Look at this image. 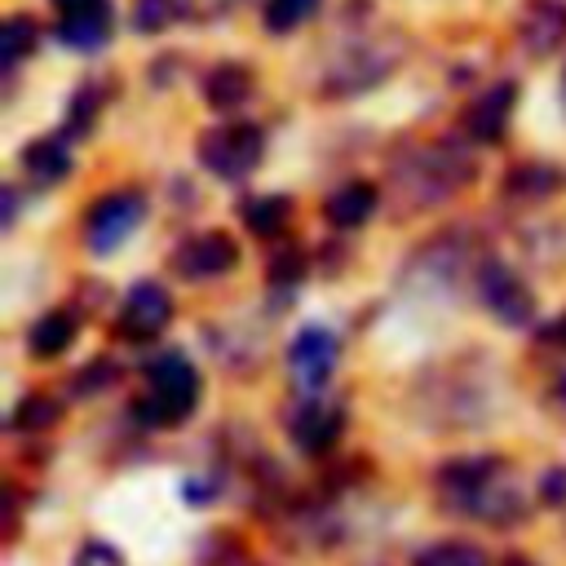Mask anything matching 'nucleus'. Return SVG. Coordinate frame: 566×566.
Masks as SVG:
<instances>
[{
	"label": "nucleus",
	"instance_id": "2eb2a0df",
	"mask_svg": "<svg viewBox=\"0 0 566 566\" xmlns=\"http://www.w3.org/2000/svg\"><path fill=\"white\" fill-rule=\"evenodd\" d=\"M22 168L40 181V186H53V181H62L66 172H71V150L62 146V142H31L27 150H22Z\"/></svg>",
	"mask_w": 566,
	"mask_h": 566
},
{
	"label": "nucleus",
	"instance_id": "4be33fe9",
	"mask_svg": "<svg viewBox=\"0 0 566 566\" xmlns=\"http://www.w3.org/2000/svg\"><path fill=\"white\" fill-rule=\"evenodd\" d=\"M557 186H562V177L544 164H522V168L509 172V195H548Z\"/></svg>",
	"mask_w": 566,
	"mask_h": 566
},
{
	"label": "nucleus",
	"instance_id": "f8f14e48",
	"mask_svg": "<svg viewBox=\"0 0 566 566\" xmlns=\"http://www.w3.org/2000/svg\"><path fill=\"white\" fill-rule=\"evenodd\" d=\"M106 35H111V4L102 0V4H88V9H75V13H62V22H57V40L66 44V49H97V44H106Z\"/></svg>",
	"mask_w": 566,
	"mask_h": 566
},
{
	"label": "nucleus",
	"instance_id": "ddd939ff",
	"mask_svg": "<svg viewBox=\"0 0 566 566\" xmlns=\"http://www.w3.org/2000/svg\"><path fill=\"white\" fill-rule=\"evenodd\" d=\"M248 93H252V71L239 66V62H221V66H212L208 80H203V97H208L217 111H234V106H243Z\"/></svg>",
	"mask_w": 566,
	"mask_h": 566
},
{
	"label": "nucleus",
	"instance_id": "9b49d317",
	"mask_svg": "<svg viewBox=\"0 0 566 566\" xmlns=\"http://www.w3.org/2000/svg\"><path fill=\"white\" fill-rule=\"evenodd\" d=\"M376 203H380V195H376L371 181H345V186H336L327 195V208L323 212H327V221L336 230H354V226H363L376 212Z\"/></svg>",
	"mask_w": 566,
	"mask_h": 566
},
{
	"label": "nucleus",
	"instance_id": "dca6fc26",
	"mask_svg": "<svg viewBox=\"0 0 566 566\" xmlns=\"http://www.w3.org/2000/svg\"><path fill=\"white\" fill-rule=\"evenodd\" d=\"M239 212H243V221H248L252 234L270 239V234L283 230V221H287V212H292V199H283V195H256V199H248Z\"/></svg>",
	"mask_w": 566,
	"mask_h": 566
},
{
	"label": "nucleus",
	"instance_id": "39448f33",
	"mask_svg": "<svg viewBox=\"0 0 566 566\" xmlns=\"http://www.w3.org/2000/svg\"><path fill=\"white\" fill-rule=\"evenodd\" d=\"M336 358H340V345H336V336L327 327L296 332V340L287 349V367H292L296 385H305V389H318L336 371Z\"/></svg>",
	"mask_w": 566,
	"mask_h": 566
},
{
	"label": "nucleus",
	"instance_id": "bb28decb",
	"mask_svg": "<svg viewBox=\"0 0 566 566\" xmlns=\"http://www.w3.org/2000/svg\"><path fill=\"white\" fill-rule=\"evenodd\" d=\"M62 13H75V9H88V4H102V0H53Z\"/></svg>",
	"mask_w": 566,
	"mask_h": 566
},
{
	"label": "nucleus",
	"instance_id": "a211bd4d",
	"mask_svg": "<svg viewBox=\"0 0 566 566\" xmlns=\"http://www.w3.org/2000/svg\"><path fill=\"white\" fill-rule=\"evenodd\" d=\"M323 0H265V27L274 31V35H283V31H296L301 22H310L314 18V9H318Z\"/></svg>",
	"mask_w": 566,
	"mask_h": 566
},
{
	"label": "nucleus",
	"instance_id": "393cba45",
	"mask_svg": "<svg viewBox=\"0 0 566 566\" xmlns=\"http://www.w3.org/2000/svg\"><path fill=\"white\" fill-rule=\"evenodd\" d=\"M13 217H18V190H13V186H4V212H0V221H4V226H13Z\"/></svg>",
	"mask_w": 566,
	"mask_h": 566
},
{
	"label": "nucleus",
	"instance_id": "412c9836",
	"mask_svg": "<svg viewBox=\"0 0 566 566\" xmlns=\"http://www.w3.org/2000/svg\"><path fill=\"white\" fill-rule=\"evenodd\" d=\"M177 18H181V0H137L133 4V27L146 31V35L172 27Z\"/></svg>",
	"mask_w": 566,
	"mask_h": 566
},
{
	"label": "nucleus",
	"instance_id": "5701e85b",
	"mask_svg": "<svg viewBox=\"0 0 566 566\" xmlns=\"http://www.w3.org/2000/svg\"><path fill=\"white\" fill-rule=\"evenodd\" d=\"M93 111H97V93H93V88H84V93L71 102V111H66V115H71V128H75V133H84V128L93 124Z\"/></svg>",
	"mask_w": 566,
	"mask_h": 566
},
{
	"label": "nucleus",
	"instance_id": "a878e982",
	"mask_svg": "<svg viewBox=\"0 0 566 566\" xmlns=\"http://www.w3.org/2000/svg\"><path fill=\"white\" fill-rule=\"evenodd\" d=\"M544 336H548V340H553V345H566V314H562V318H553V323H548V332H544Z\"/></svg>",
	"mask_w": 566,
	"mask_h": 566
},
{
	"label": "nucleus",
	"instance_id": "4468645a",
	"mask_svg": "<svg viewBox=\"0 0 566 566\" xmlns=\"http://www.w3.org/2000/svg\"><path fill=\"white\" fill-rule=\"evenodd\" d=\"M71 340H75V314H66V310L44 314V318L31 327V336H27V345H31L35 358H57V354L71 349Z\"/></svg>",
	"mask_w": 566,
	"mask_h": 566
},
{
	"label": "nucleus",
	"instance_id": "1a4fd4ad",
	"mask_svg": "<svg viewBox=\"0 0 566 566\" xmlns=\"http://www.w3.org/2000/svg\"><path fill=\"white\" fill-rule=\"evenodd\" d=\"M345 429V411L332 398H310L292 416V438L301 451H327Z\"/></svg>",
	"mask_w": 566,
	"mask_h": 566
},
{
	"label": "nucleus",
	"instance_id": "0eeeda50",
	"mask_svg": "<svg viewBox=\"0 0 566 566\" xmlns=\"http://www.w3.org/2000/svg\"><path fill=\"white\" fill-rule=\"evenodd\" d=\"M186 279H217L226 270L239 265V243L226 234V230H208V234H195L190 243H181L177 261H172Z\"/></svg>",
	"mask_w": 566,
	"mask_h": 566
},
{
	"label": "nucleus",
	"instance_id": "6ab92c4d",
	"mask_svg": "<svg viewBox=\"0 0 566 566\" xmlns=\"http://www.w3.org/2000/svg\"><path fill=\"white\" fill-rule=\"evenodd\" d=\"M416 566H491L482 548L473 544H460V539H447V544H433L416 557Z\"/></svg>",
	"mask_w": 566,
	"mask_h": 566
},
{
	"label": "nucleus",
	"instance_id": "f257e3e1",
	"mask_svg": "<svg viewBox=\"0 0 566 566\" xmlns=\"http://www.w3.org/2000/svg\"><path fill=\"white\" fill-rule=\"evenodd\" d=\"M146 398L133 407V416L142 424H177L195 411L199 402V371L186 354H159L150 367H146Z\"/></svg>",
	"mask_w": 566,
	"mask_h": 566
},
{
	"label": "nucleus",
	"instance_id": "9d476101",
	"mask_svg": "<svg viewBox=\"0 0 566 566\" xmlns=\"http://www.w3.org/2000/svg\"><path fill=\"white\" fill-rule=\"evenodd\" d=\"M513 97H517L513 84H495V88H486V93L469 106V115H464V133H469L473 142H500L504 128H509V115H513Z\"/></svg>",
	"mask_w": 566,
	"mask_h": 566
},
{
	"label": "nucleus",
	"instance_id": "f03ea898",
	"mask_svg": "<svg viewBox=\"0 0 566 566\" xmlns=\"http://www.w3.org/2000/svg\"><path fill=\"white\" fill-rule=\"evenodd\" d=\"M261 150L265 137L256 124H221L199 137V164L212 168L217 177H248L261 164Z\"/></svg>",
	"mask_w": 566,
	"mask_h": 566
},
{
	"label": "nucleus",
	"instance_id": "aec40b11",
	"mask_svg": "<svg viewBox=\"0 0 566 566\" xmlns=\"http://www.w3.org/2000/svg\"><path fill=\"white\" fill-rule=\"evenodd\" d=\"M57 416H62V407H57L53 398L31 394V398L18 402V411H13V429H22V433H40V429L57 424Z\"/></svg>",
	"mask_w": 566,
	"mask_h": 566
},
{
	"label": "nucleus",
	"instance_id": "cd10ccee",
	"mask_svg": "<svg viewBox=\"0 0 566 566\" xmlns=\"http://www.w3.org/2000/svg\"><path fill=\"white\" fill-rule=\"evenodd\" d=\"M504 566H531V562H526V557H509Z\"/></svg>",
	"mask_w": 566,
	"mask_h": 566
},
{
	"label": "nucleus",
	"instance_id": "20e7f679",
	"mask_svg": "<svg viewBox=\"0 0 566 566\" xmlns=\"http://www.w3.org/2000/svg\"><path fill=\"white\" fill-rule=\"evenodd\" d=\"M478 292H482L486 310H491L495 318H504L509 327H526L531 314H535V301H531L526 283H522L504 261H486V265L478 270Z\"/></svg>",
	"mask_w": 566,
	"mask_h": 566
},
{
	"label": "nucleus",
	"instance_id": "b1692460",
	"mask_svg": "<svg viewBox=\"0 0 566 566\" xmlns=\"http://www.w3.org/2000/svg\"><path fill=\"white\" fill-rule=\"evenodd\" d=\"M539 495L544 504H566V469H548L539 482Z\"/></svg>",
	"mask_w": 566,
	"mask_h": 566
},
{
	"label": "nucleus",
	"instance_id": "7ed1b4c3",
	"mask_svg": "<svg viewBox=\"0 0 566 566\" xmlns=\"http://www.w3.org/2000/svg\"><path fill=\"white\" fill-rule=\"evenodd\" d=\"M142 217H146V199H142L137 190L102 195V199L88 208V217H84V243H88L93 252H111V248H119V243L142 226Z\"/></svg>",
	"mask_w": 566,
	"mask_h": 566
},
{
	"label": "nucleus",
	"instance_id": "6e6552de",
	"mask_svg": "<svg viewBox=\"0 0 566 566\" xmlns=\"http://www.w3.org/2000/svg\"><path fill=\"white\" fill-rule=\"evenodd\" d=\"M517 40L535 57L562 49V40H566V0H526L522 18H517Z\"/></svg>",
	"mask_w": 566,
	"mask_h": 566
},
{
	"label": "nucleus",
	"instance_id": "423d86ee",
	"mask_svg": "<svg viewBox=\"0 0 566 566\" xmlns=\"http://www.w3.org/2000/svg\"><path fill=\"white\" fill-rule=\"evenodd\" d=\"M168 318H172V296L159 283H137L119 310V332L128 340H150L168 327Z\"/></svg>",
	"mask_w": 566,
	"mask_h": 566
},
{
	"label": "nucleus",
	"instance_id": "f3484780",
	"mask_svg": "<svg viewBox=\"0 0 566 566\" xmlns=\"http://www.w3.org/2000/svg\"><path fill=\"white\" fill-rule=\"evenodd\" d=\"M35 40H40V31H35V22L31 18H9L4 22V35H0V57H4V66L13 71L27 53H35Z\"/></svg>",
	"mask_w": 566,
	"mask_h": 566
}]
</instances>
